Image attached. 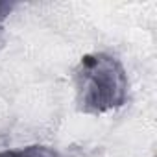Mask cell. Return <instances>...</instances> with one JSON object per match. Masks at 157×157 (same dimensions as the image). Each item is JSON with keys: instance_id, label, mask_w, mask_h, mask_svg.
Masks as SVG:
<instances>
[{"instance_id": "obj_1", "label": "cell", "mask_w": 157, "mask_h": 157, "mask_svg": "<svg viewBox=\"0 0 157 157\" xmlns=\"http://www.w3.org/2000/svg\"><path fill=\"white\" fill-rule=\"evenodd\" d=\"M128 74L122 63L109 54H87L74 68L78 109L87 115H104L122 107L128 100Z\"/></svg>"}, {"instance_id": "obj_2", "label": "cell", "mask_w": 157, "mask_h": 157, "mask_svg": "<svg viewBox=\"0 0 157 157\" xmlns=\"http://www.w3.org/2000/svg\"><path fill=\"white\" fill-rule=\"evenodd\" d=\"M0 157H61L57 150L50 148V146H26V148H19V150H4L0 151Z\"/></svg>"}, {"instance_id": "obj_3", "label": "cell", "mask_w": 157, "mask_h": 157, "mask_svg": "<svg viewBox=\"0 0 157 157\" xmlns=\"http://www.w3.org/2000/svg\"><path fill=\"white\" fill-rule=\"evenodd\" d=\"M15 6L17 4H13V2H0V26H2V22L10 17V13L15 10Z\"/></svg>"}]
</instances>
